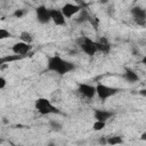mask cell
Listing matches in <instances>:
<instances>
[{"label": "cell", "mask_w": 146, "mask_h": 146, "mask_svg": "<svg viewBox=\"0 0 146 146\" xmlns=\"http://www.w3.org/2000/svg\"><path fill=\"white\" fill-rule=\"evenodd\" d=\"M74 68H75V65L72 62L60 57L59 55L49 56L47 59V70L58 75H65L72 72Z\"/></svg>", "instance_id": "6da1fadb"}, {"label": "cell", "mask_w": 146, "mask_h": 146, "mask_svg": "<svg viewBox=\"0 0 146 146\" xmlns=\"http://www.w3.org/2000/svg\"><path fill=\"white\" fill-rule=\"evenodd\" d=\"M34 108L40 115H54L59 114L60 110L55 106L50 99L46 97H39L34 102Z\"/></svg>", "instance_id": "7a4b0ae2"}, {"label": "cell", "mask_w": 146, "mask_h": 146, "mask_svg": "<svg viewBox=\"0 0 146 146\" xmlns=\"http://www.w3.org/2000/svg\"><path fill=\"white\" fill-rule=\"evenodd\" d=\"M96 96H98L99 99L102 100H106L113 96H115L116 94H119L121 90L116 87H112V86H107L105 83H97L96 86Z\"/></svg>", "instance_id": "3957f363"}, {"label": "cell", "mask_w": 146, "mask_h": 146, "mask_svg": "<svg viewBox=\"0 0 146 146\" xmlns=\"http://www.w3.org/2000/svg\"><path fill=\"white\" fill-rule=\"evenodd\" d=\"M79 47L88 56H95L98 52V43L96 40H92L89 36H82L79 40Z\"/></svg>", "instance_id": "277c9868"}, {"label": "cell", "mask_w": 146, "mask_h": 146, "mask_svg": "<svg viewBox=\"0 0 146 146\" xmlns=\"http://www.w3.org/2000/svg\"><path fill=\"white\" fill-rule=\"evenodd\" d=\"M33 49V46L32 44H29V43H25V42H22V41H18L16 43H14L11 46V51L14 55L16 56H19V57H25L27 56Z\"/></svg>", "instance_id": "5b68a950"}, {"label": "cell", "mask_w": 146, "mask_h": 146, "mask_svg": "<svg viewBox=\"0 0 146 146\" xmlns=\"http://www.w3.org/2000/svg\"><path fill=\"white\" fill-rule=\"evenodd\" d=\"M81 10H82V7H81L80 5L72 3V2H66V3H64V6L60 8V11L63 13V15H64V17H65L66 19L72 18L73 16H75L76 14H79Z\"/></svg>", "instance_id": "8992f818"}, {"label": "cell", "mask_w": 146, "mask_h": 146, "mask_svg": "<svg viewBox=\"0 0 146 146\" xmlns=\"http://www.w3.org/2000/svg\"><path fill=\"white\" fill-rule=\"evenodd\" d=\"M78 92L87 99H92L96 96V87L90 83H79Z\"/></svg>", "instance_id": "52a82bcc"}, {"label": "cell", "mask_w": 146, "mask_h": 146, "mask_svg": "<svg viewBox=\"0 0 146 146\" xmlns=\"http://www.w3.org/2000/svg\"><path fill=\"white\" fill-rule=\"evenodd\" d=\"M35 17L40 24H48L50 21V8L41 5L35 9Z\"/></svg>", "instance_id": "ba28073f"}, {"label": "cell", "mask_w": 146, "mask_h": 146, "mask_svg": "<svg viewBox=\"0 0 146 146\" xmlns=\"http://www.w3.org/2000/svg\"><path fill=\"white\" fill-rule=\"evenodd\" d=\"M50 21L57 26H66L67 19L58 8H50Z\"/></svg>", "instance_id": "9c48e42d"}, {"label": "cell", "mask_w": 146, "mask_h": 146, "mask_svg": "<svg viewBox=\"0 0 146 146\" xmlns=\"http://www.w3.org/2000/svg\"><path fill=\"white\" fill-rule=\"evenodd\" d=\"M113 115H114L113 112L106 111V110H95L94 111V119H95V121H99V122L106 123Z\"/></svg>", "instance_id": "30bf717a"}, {"label": "cell", "mask_w": 146, "mask_h": 146, "mask_svg": "<svg viewBox=\"0 0 146 146\" xmlns=\"http://www.w3.org/2000/svg\"><path fill=\"white\" fill-rule=\"evenodd\" d=\"M131 15L137 21V23H139L141 25L145 24V19H146V11H145V9L139 8V7H135V8L131 9Z\"/></svg>", "instance_id": "8fae6325"}, {"label": "cell", "mask_w": 146, "mask_h": 146, "mask_svg": "<svg viewBox=\"0 0 146 146\" xmlns=\"http://www.w3.org/2000/svg\"><path fill=\"white\" fill-rule=\"evenodd\" d=\"M123 78H124L125 81H128V82H130V83L137 82V81L139 80L138 74H137L133 70H131V68H125V70H124V72H123Z\"/></svg>", "instance_id": "7c38bea8"}, {"label": "cell", "mask_w": 146, "mask_h": 146, "mask_svg": "<svg viewBox=\"0 0 146 146\" xmlns=\"http://www.w3.org/2000/svg\"><path fill=\"white\" fill-rule=\"evenodd\" d=\"M98 43V52H103V54H107L111 50V46L107 42L106 39L102 38L100 40H96Z\"/></svg>", "instance_id": "4fadbf2b"}, {"label": "cell", "mask_w": 146, "mask_h": 146, "mask_svg": "<svg viewBox=\"0 0 146 146\" xmlns=\"http://www.w3.org/2000/svg\"><path fill=\"white\" fill-rule=\"evenodd\" d=\"M105 143L110 146H117L123 144V137L122 136H110L105 139Z\"/></svg>", "instance_id": "5bb4252c"}, {"label": "cell", "mask_w": 146, "mask_h": 146, "mask_svg": "<svg viewBox=\"0 0 146 146\" xmlns=\"http://www.w3.org/2000/svg\"><path fill=\"white\" fill-rule=\"evenodd\" d=\"M19 41L25 42V43H29V44H32V42H33V36H32V34H31L30 32L23 31V32H21V34H19Z\"/></svg>", "instance_id": "9a60e30c"}, {"label": "cell", "mask_w": 146, "mask_h": 146, "mask_svg": "<svg viewBox=\"0 0 146 146\" xmlns=\"http://www.w3.org/2000/svg\"><path fill=\"white\" fill-rule=\"evenodd\" d=\"M11 36H13V34H11L7 29L0 27V40H5V39L11 38Z\"/></svg>", "instance_id": "2e32d148"}, {"label": "cell", "mask_w": 146, "mask_h": 146, "mask_svg": "<svg viewBox=\"0 0 146 146\" xmlns=\"http://www.w3.org/2000/svg\"><path fill=\"white\" fill-rule=\"evenodd\" d=\"M105 125H106V123H105V122L95 121V122H94V124H92V129H94L95 131H100V130H103V129L105 128Z\"/></svg>", "instance_id": "e0dca14e"}, {"label": "cell", "mask_w": 146, "mask_h": 146, "mask_svg": "<svg viewBox=\"0 0 146 146\" xmlns=\"http://www.w3.org/2000/svg\"><path fill=\"white\" fill-rule=\"evenodd\" d=\"M6 86H7V80H6L3 76H1V75H0V90L5 89V88H6Z\"/></svg>", "instance_id": "ac0fdd59"}, {"label": "cell", "mask_w": 146, "mask_h": 146, "mask_svg": "<svg viewBox=\"0 0 146 146\" xmlns=\"http://www.w3.org/2000/svg\"><path fill=\"white\" fill-rule=\"evenodd\" d=\"M23 15H24V11H23L22 9H16V10L14 11V16L17 17V18H21Z\"/></svg>", "instance_id": "d6986e66"}, {"label": "cell", "mask_w": 146, "mask_h": 146, "mask_svg": "<svg viewBox=\"0 0 146 146\" xmlns=\"http://www.w3.org/2000/svg\"><path fill=\"white\" fill-rule=\"evenodd\" d=\"M5 64H7L6 57H0V70H1V67H2Z\"/></svg>", "instance_id": "ffe728a7"}, {"label": "cell", "mask_w": 146, "mask_h": 146, "mask_svg": "<svg viewBox=\"0 0 146 146\" xmlns=\"http://www.w3.org/2000/svg\"><path fill=\"white\" fill-rule=\"evenodd\" d=\"M1 141H2V139H1V137H0V143H1Z\"/></svg>", "instance_id": "44dd1931"}]
</instances>
